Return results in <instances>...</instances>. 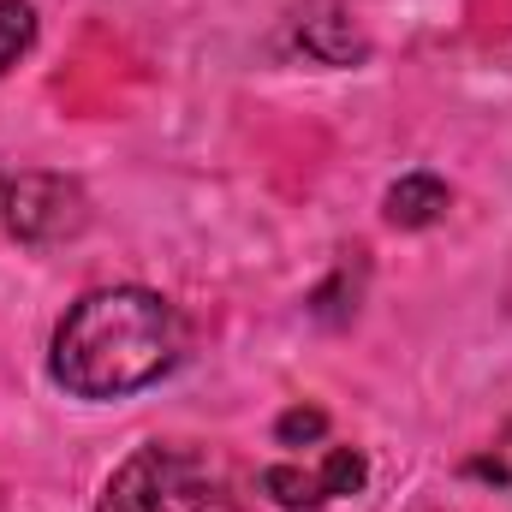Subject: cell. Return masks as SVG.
I'll return each instance as SVG.
<instances>
[{"mask_svg":"<svg viewBox=\"0 0 512 512\" xmlns=\"http://www.w3.org/2000/svg\"><path fill=\"white\" fill-rule=\"evenodd\" d=\"M30 42H36V12H30V0H0V78L30 54Z\"/></svg>","mask_w":512,"mask_h":512,"instance_id":"cell-6","label":"cell"},{"mask_svg":"<svg viewBox=\"0 0 512 512\" xmlns=\"http://www.w3.org/2000/svg\"><path fill=\"white\" fill-rule=\"evenodd\" d=\"M96 512H239V489L209 453L155 441L108 477Z\"/></svg>","mask_w":512,"mask_h":512,"instance_id":"cell-2","label":"cell"},{"mask_svg":"<svg viewBox=\"0 0 512 512\" xmlns=\"http://www.w3.org/2000/svg\"><path fill=\"white\" fill-rule=\"evenodd\" d=\"M477 471H483V477H501V483H512V429L495 441V453H489V459H477Z\"/></svg>","mask_w":512,"mask_h":512,"instance_id":"cell-8","label":"cell"},{"mask_svg":"<svg viewBox=\"0 0 512 512\" xmlns=\"http://www.w3.org/2000/svg\"><path fill=\"white\" fill-rule=\"evenodd\" d=\"M316 435H328V417L316 405H298L280 417V441H316Z\"/></svg>","mask_w":512,"mask_h":512,"instance_id":"cell-7","label":"cell"},{"mask_svg":"<svg viewBox=\"0 0 512 512\" xmlns=\"http://www.w3.org/2000/svg\"><path fill=\"white\" fill-rule=\"evenodd\" d=\"M364 477H370V465H364L358 447H322L316 465H268V471H262V495H268L274 507H292V512L298 507H328V501H340V495H358Z\"/></svg>","mask_w":512,"mask_h":512,"instance_id":"cell-4","label":"cell"},{"mask_svg":"<svg viewBox=\"0 0 512 512\" xmlns=\"http://www.w3.org/2000/svg\"><path fill=\"white\" fill-rule=\"evenodd\" d=\"M185 352L179 310L149 286H102L84 292L60 328L48 370L72 399H126L137 387L161 382Z\"/></svg>","mask_w":512,"mask_h":512,"instance_id":"cell-1","label":"cell"},{"mask_svg":"<svg viewBox=\"0 0 512 512\" xmlns=\"http://www.w3.org/2000/svg\"><path fill=\"white\" fill-rule=\"evenodd\" d=\"M90 221L84 191L60 173H18L0 179V233H12L18 245H54L72 239Z\"/></svg>","mask_w":512,"mask_h":512,"instance_id":"cell-3","label":"cell"},{"mask_svg":"<svg viewBox=\"0 0 512 512\" xmlns=\"http://www.w3.org/2000/svg\"><path fill=\"white\" fill-rule=\"evenodd\" d=\"M441 209H447V185L429 179V173H411L387 191V221L393 227H429V221H441Z\"/></svg>","mask_w":512,"mask_h":512,"instance_id":"cell-5","label":"cell"}]
</instances>
